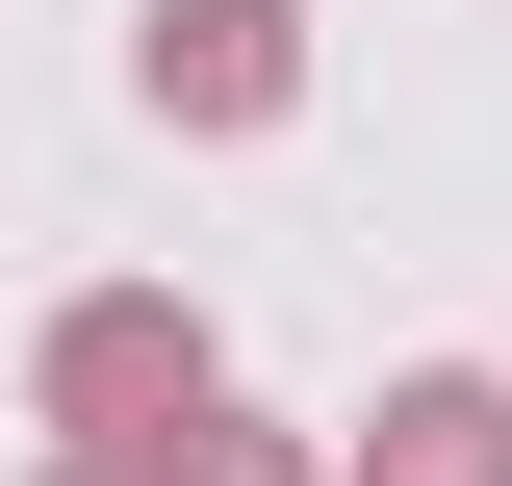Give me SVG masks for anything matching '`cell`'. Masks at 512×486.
Returning a JSON list of instances; mask_svg holds the SVG:
<instances>
[{"label": "cell", "mask_w": 512, "mask_h": 486, "mask_svg": "<svg viewBox=\"0 0 512 486\" xmlns=\"http://www.w3.org/2000/svg\"><path fill=\"white\" fill-rule=\"evenodd\" d=\"M26 410H52V461H154L180 410H231V333H205L180 282H77L52 333H26Z\"/></svg>", "instance_id": "1"}, {"label": "cell", "mask_w": 512, "mask_h": 486, "mask_svg": "<svg viewBox=\"0 0 512 486\" xmlns=\"http://www.w3.org/2000/svg\"><path fill=\"white\" fill-rule=\"evenodd\" d=\"M128 103L154 128H282L308 103V0H154L128 26Z\"/></svg>", "instance_id": "2"}, {"label": "cell", "mask_w": 512, "mask_h": 486, "mask_svg": "<svg viewBox=\"0 0 512 486\" xmlns=\"http://www.w3.org/2000/svg\"><path fill=\"white\" fill-rule=\"evenodd\" d=\"M333 486H512V359H410L333 435Z\"/></svg>", "instance_id": "3"}, {"label": "cell", "mask_w": 512, "mask_h": 486, "mask_svg": "<svg viewBox=\"0 0 512 486\" xmlns=\"http://www.w3.org/2000/svg\"><path fill=\"white\" fill-rule=\"evenodd\" d=\"M128 486H333V435H282V410H180Z\"/></svg>", "instance_id": "4"}, {"label": "cell", "mask_w": 512, "mask_h": 486, "mask_svg": "<svg viewBox=\"0 0 512 486\" xmlns=\"http://www.w3.org/2000/svg\"><path fill=\"white\" fill-rule=\"evenodd\" d=\"M26 486H128V461H26Z\"/></svg>", "instance_id": "5"}]
</instances>
